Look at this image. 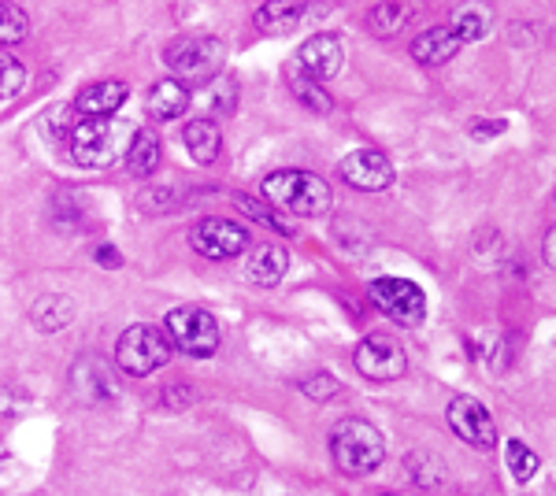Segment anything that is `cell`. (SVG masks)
Listing matches in <instances>:
<instances>
[{
  "instance_id": "ac0fdd59",
  "label": "cell",
  "mask_w": 556,
  "mask_h": 496,
  "mask_svg": "<svg viewBox=\"0 0 556 496\" xmlns=\"http://www.w3.org/2000/svg\"><path fill=\"white\" fill-rule=\"evenodd\" d=\"M182 145L193 156V164L208 167L223 152V133L212 119H193V123H186V130H182Z\"/></svg>"
},
{
  "instance_id": "7c38bea8",
  "label": "cell",
  "mask_w": 556,
  "mask_h": 496,
  "mask_svg": "<svg viewBox=\"0 0 556 496\" xmlns=\"http://www.w3.org/2000/svg\"><path fill=\"white\" fill-rule=\"evenodd\" d=\"M345 63V49H342V38H334V34H316V38H308L298 49V67L304 78H312V82H330V78L342 71Z\"/></svg>"
},
{
  "instance_id": "5b68a950",
  "label": "cell",
  "mask_w": 556,
  "mask_h": 496,
  "mask_svg": "<svg viewBox=\"0 0 556 496\" xmlns=\"http://www.w3.org/2000/svg\"><path fill=\"white\" fill-rule=\"evenodd\" d=\"M223 63H227V49L212 34H193V38H178L167 49V67L175 71L178 82L186 86H208L219 78Z\"/></svg>"
},
{
  "instance_id": "8fae6325",
  "label": "cell",
  "mask_w": 556,
  "mask_h": 496,
  "mask_svg": "<svg viewBox=\"0 0 556 496\" xmlns=\"http://www.w3.org/2000/svg\"><path fill=\"white\" fill-rule=\"evenodd\" d=\"M450 427L453 434L471 448H493L497 445V427H493V415L482 408L475 396H456L450 404Z\"/></svg>"
},
{
  "instance_id": "5bb4252c",
  "label": "cell",
  "mask_w": 556,
  "mask_h": 496,
  "mask_svg": "<svg viewBox=\"0 0 556 496\" xmlns=\"http://www.w3.org/2000/svg\"><path fill=\"white\" fill-rule=\"evenodd\" d=\"M130 86L119 82V78H104V82H89L86 89H78L75 107L86 115V119H97V115H112L127 104Z\"/></svg>"
},
{
  "instance_id": "44dd1931",
  "label": "cell",
  "mask_w": 556,
  "mask_h": 496,
  "mask_svg": "<svg viewBox=\"0 0 556 496\" xmlns=\"http://www.w3.org/2000/svg\"><path fill=\"white\" fill-rule=\"evenodd\" d=\"M123 164H127V175L149 178L152 170L160 167V138H156V133H152V130L134 133L127 152H123Z\"/></svg>"
},
{
  "instance_id": "7402d4cb",
  "label": "cell",
  "mask_w": 556,
  "mask_h": 496,
  "mask_svg": "<svg viewBox=\"0 0 556 496\" xmlns=\"http://www.w3.org/2000/svg\"><path fill=\"white\" fill-rule=\"evenodd\" d=\"M30 319L41 333H56L75 319V301H71V296H60V293H45L30 308Z\"/></svg>"
},
{
  "instance_id": "484cf974",
  "label": "cell",
  "mask_w": 556,
  "mask_h": 496,
  "mask_svg": "<svg viewBox=\"0 0 556 496\" xmlns=\"http://www.w3.org/2000/svg\"><path fill=\"white\" fill-rule=\"evenodd\" d=\"M505 463H508V471H513V478L519 485L531 482V478L538 474V456H534V448L523 445V441H508V445H505Z\"/></svg>"
},
{
  "instance_id": "8992f818",
  "label": "cell",
  "mask_w": 556,
  "mask_h": 496,
  "mask_svg": "<svg viewBox=\"0 0 556 496\" xmlns=\"http://www.w3.org/2000/svg\"><path fill=\"white\" fill-rule=\"evenodd\" d=\"M164 330H167V338H172V345L178 352H186V356H193V359L215 356V348H219V341H223L219 319L204 308H190V304H186V308L167 311Z\"/></svg>"
},
{
  "instance_id": "6da1fadb",
  "label": "cell",
  "mask_w": 556,
  "mask_h": 496,
  "mask_svg": "<svg viewBox=\"0 0 556 496\" xmlns=\"http://www.w3.org/2000/svg\"><path fill=\"white\" fill-rule=\"evenodd\" d=\"M260 196L267 204H275L278 212L286 215H301V219H319V215L330 212L334 196H330V186L323 182L312 170H271V175L260 182Z\"/></svg>"
},
{
  "instance_id": "d4e9b609",
  "label": "cell",
  "mask_w": 556,
  "mask_h": 496,
  "mask_svg": "<svg viewBox=\"0 0 556 496\" xmlns=\"http://www.w3.org/2000/svg\"><path fill=\"white\" fill-rule=\"evenodd\" d=\"M290 89L304 107H312V112H319V115H327L330 107H334V101L327 97V89H323L319 82H312V78H304L301 71H293L290 75Z\"/></svg>"
},
{
  "instance_id": "52a82bcc",
  "label": "cell",
  "mask_w": 556,
  "mask_h": 496,
  "mask_svg": "<svg viewBox=\"0 0 556 496\" xmlns=\"http://www.w3.org/2000/svg\"><path fill=\"white\" fill-rule=\"evenodd\" d=\"M367 296L371 304L379 308L386 319H393L397 327H419L427 319V293L419 290L416 282L408 278H397V275H386V278H375L367 285Z\"/></svg>"
},
{
  "instance_id": "d6986e66",
  "label": "cell",
  "mask_w": 556,
  "mask_h": 496,
  "mask_svg": "<svg viewBox=\"0 0 556 496\" xmlns=\"http://www.w3.org/2000/svg\"><path fill=\"white\" fill-rule=\"evenodd\" d=\"M286 270H290V256L278 245H260L253 249V256H249V278H253L256 285H264V290H275L286 278Z\"/></svg>"
},
{
  "instance_id": "ffe728a7",
  "label": "cell",
  "mask_w": 556,
  "mask_h": 496,
  "mask_svg": "<svg viewBox=\"0 0 556 496\" xmlns=\"http://www.w3.org/2000/svg\"><path fill=\"white\" fill-rule=\"evenodd\" d=\"M490 23H493V8L486 4V0H468V4H460V8L453 12L450 30H453L464 44H468V41L486 38Z\"/></svg>"
},
{
  "instance_id": "9c48e42d",
  "label": "cell",
  "mask_w": 556,
  "mask_h": 496,
  "mask_svg": "<svg viewBox=\"0 0 556 496\" xmlns=\"http://www.w3.org/2000/svg\"><path fill=\"white\" fill-rule=\"evenodd\" d=\"M353 359H356V371L364 378H371V382H393V378H401L408 367L405 348H401L393 338H382V333L364 338L361 345H356Z\"/></svg>"
},
{
  "instance_id": "cb8c5ba5",
  "label": "cell",
  "mask_w": 556,
  "mask_h": 496,
  "mask_svg": "<svg viewBox=\"0 0 556 496\" xmlns=\"http://www.w3.org/2000/svg\"><path fill=\"white\" fill-rule=\"evenodd\" d=\"M412 20L408 4H401V0H382V4L371 8V30L379 34V38H390V34H397L401 26Z\"/></svg>"
},
{
  "instance_id": "2e32d148",
  "label": "cell",
  "mask_w": 556,
  "mask_h": 496,
  "mask_svg": "<svg viewBox=\"0 0 556 496\" xmlns=\"http://www.w3.org/2000/svg\"><path fill=\"white\" fill-rule=\"evenodd\" d=\"M193 104V97H190V86L186 82H178V78H160L156 86L149 89V115L156 123H172L178 119V115H186V107Z\"/></svg>"
},
{
  "instance_id": "1f68e13d",
  "label": "cell",
  "mask_w": 556,
  "mask_h": 496,
  "mask_svg": "<svg viewBox=\"0 0 556 496\" xmlns=\"http://www.w3.org/2000/svg\"><path fill=\"white\" fill-rule=\"evenodd\" d=\"M501 130H505V123H479V126H471L475 138H493V133H501Z\"/></svg>"
},
{
  "instance_id": "d6a6232c",
  "label": "cell",
  "mask_w": 556,
  "mask_h": 496,
  "mask_svg": "<svg viewBox=\"0 0 556 496\" xmlns=\"http://www.w3.org/2000/svg\"><path fill=\"white\" fill-rule=\"evenodd\" d=\"M382 496H401V493H382Z\"/></svg>"
},
{
  "instance_id": "f1b7e54d",
  "label": "cell",
  "mask_w": 556,
  "mask_h": 496,
  "mask_svg": "<svg viewBox=\"0 0 556 496\" xmlns=\"http://www.w3.org/2000/svg\"><path fill=\"white\" fill-rule=\"evenodd\" d=\"M304 396H312V400H334L338 393H342V382L338 378H330V374H316V378H308V382L301 385Z\"/></svg>"
},
{
  "instance_id": "7a4b0ae2",
  "label": "cell",
  "mask_w": 556,
  "mask_h": 496,
  "mask_svg": "<svg viewBox=\"0 0 556 496\" xmlns=\"http://www.w3.org/2000/svg\"><path fill=\"white\" fill-rule=\"evenodd\" d=\"M330 456L338 471L349 478H364L379 471L386 459V437L367 419H342L330 434Z\"/></svg>"
},
{
  "instance_id": "f546056e",
  "label": "cell",
  "mask_w": 556,
  "mask_h": 496,
  "mask_svg": "<svg viewBox=\"0 0 556 496\" xmlns=\"http://www.w3.org/2000/svg\"><path fill=\"white\" fill-rule=\"evenodd\" d=\"M542 259L556 270V227L545 233V241H542Z\"/></svg>"
},
{
  "instance_id": "4316f807",
  "label": "cell",
  "mask_w": 556,
  "mask_h": 496,
  "mask_svg": "<svg viewBox=\"0 0 556 496\" xmlns=\"http://www.w3.org/2000/svg\"><path fill=\"white\" fill-rule=\"evenodd\" d=\"M26 34H30V20L15 4H0V49L20 44Z\"/></svg>"
},
{
  "instance_id": "3957f363",
  "label": "cell",
  "mask_w": 556,
  "mask_h": 496,
  "mask_svg": "<svg viewBox=\"0 0 556 496\" xmlns=\"http://www.w3.org/2000/svg\"><path fill=\"white\" fill-rule=\"evenodd\" d=\"M172 338H167V330L152 327V322H134L119 333V341H115V367H119L123 374L130 378H149L156 374L160 367H167V359H172Z\"/></svg>"
},
{
  "instance_id": "30bf717a",
  "label": "cell",
  "mask_w": 556,
  "mask_h": 496,
  "mask_svg": "<svg viewBox=\"0 0 556 496\" xmlns=\"http://www.w3.org/2000/svg\"><path fill=\"white\" fill-rule=\"evenodd\" d=\"M190 245L208 259H235L249 249V230L230 219H201L190 230Z\"/></svg>"
},
{
  "instance_id": "e0dca14e",
  "label": "cell",
  "mask_w": 556,
  "mask_h": 496,
  "mask_svg": "<svg viewBox=\"0 0 556 496\" xmlns=\"http://www.w3.org/2000/svg\"><path fill=\"white\" fill-rule=\"evenodd\" d=\"M71 385H75V393L83 400H112L115 396V378L101 359H78Z\"/></svg>"
},
{
  "instance_id": "277c9868",
  "label": "cell",
  "mask_w": 556,
  "mask_h": 496,
  "mask_svg": "<svg viewBox=\"0 0 556 496\" xmlns=\"http://www.w3.org/2000/svg\"><path fill=\"white\" fill-rule=\"evenodd\" d=\"M127 152V126L115 123L112 115H97V119H83L71 130V156L83 167L104 170Z\"/></svg>"
},
{
  "instance_id": "83f0119b",
  "label": "cell",
  "mask_w": 556,
  "mask_h": 496,
  "mask_svg": "<svg viewBox=\"0 0 556 496\" xmlns=\"http://www.w3.org/2000/svg\"><path fill=\"white\" fill-rule=\"evenodd\" d=\"M26 86V67L15 56L0 52V101H12L15 93H23Z\"/></svg>"
},
{
  "instance_id": "4dcf8cb0",
  "label": "cell",
  "mask_w": 556,
  "mask_h": 496,
  "mask_svg": "<svg viewBox=\"0 0 556 496\" xmlns=\"http://www.w3.org/2000/svg\"><path fill=\"white\" fill-rule=\"evenodd\" d=\"M97 259H101L104 267H119V264H123V256H119V252H115L112 245H101V249H97Z\"/></svg>"
},
{
  "instance_id": "603a6c76",
  "label": "cell",
  "mask_w": 556,
  "mask_h": 496,
  "mask_svg": "<svg viewBox=\"0 0 556 496\" xmlns=\"http://www.w3.org/2000/svg\"><path fill=\"white\" fill-rule=\"evenodd\" d=\"M238 201V207L241 212L249 215V219H256L260 227H267V230H275V233H282V238H293L298 233V227H293L290 219H286L278 207H267V204H260V201H253V196H235Z\"/></svg>"
},
{
  "instance_id": "4fadbf2b",
  "label": "cell",
  "mask_w": 556,
  "mask_h": 496,
  "mask_svg": "<svg viewBox=\"0 0 556 496\" xmlns=\"http://www.w3.org/2000/svg\"><path fill=\"white\" fill-rule=\"evenodd\" d=\"M308 20V4L304 0H267L256 8L253 23L260 34L267 38H286V34H298V26Z\"/></svg>"
},
{
  "instance_id": "ba28073f",
  "label": "cell",
  "mask_w": 556,
  "mask_h": 496,
  "mask_svg": "<svg viewBox=\"0 0 556 496\" xmlns=\"http://www.w3.org/2000/svg\"><path fill=\"white\" fill-rule=\"evenodd\" d=\"M338 175H342L345 186L361 189V193H382V189L393 186L397 170H393L390 156L379 149H356L338 164Z\"/></svg>"
},
{
  "instance_id": "9a60e30c",
  "label": "cell",
  "mask_w": 556,
  "mask_h": 496,
  "mask_svg": "<svg viewBox=\"0 0 556 496\" xmlns=\"http://www.w3.org/2000/svg\"><path fill=\"white\" fill-rule=\"evenodd\" d=\"M460 49H464V41L456 38L450 26H430V30H424L412 41V60L424 63V67H442V63H450Z\"/></svg>"
}]
</instances>
